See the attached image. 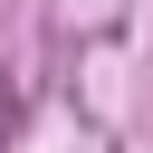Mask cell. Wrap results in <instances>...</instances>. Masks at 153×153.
<instances>
[{
    "mask_svg": "<svg viewBox=\"0 0 153 153\" xmlns=\"http://www.w3.org/2000/svg\"><path fill=\"white\" fill-rule=\"evenodd\" d=\"M10 115H19V96H10V76H0V134H10Z\"/></svg>",
    "mask_w": 153,
    "mask_h": 153,
    "instance_id": "1",
    "label": "cell"
}]
</instances>
